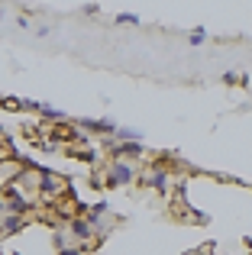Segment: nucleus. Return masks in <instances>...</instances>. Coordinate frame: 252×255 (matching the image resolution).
<instances>
[{
	"label": "nucleus",
	"mask_w": 252,
	"mask_h": 255,
	"mask_svg": "<svg viewBox=\"0 0 252 255\" xmlns=\"http://www.w3.org/2000/svg\"><path fill=\"white\" fill-rule=\"evenodd\" d=\"M58 255H84L81 246H65V249H58Z\"/></svg>",
	"instance_id": "f8f14e48"
},
{
	"label": "nucleus",
	"mask_w": 252,
	"mask_h": 255,
	"mask_svg": "<svg viewBox=\"0 0 252 255\" xmlns=\"http://www.w3.org/2000/svg\"><path fill=\"white\" fill-rule=\"evenodd\" d=\"M246 249H252V236H249V239H246Z\"/></svg>",
	"instance_id": "a211bd4d"
},
{
	"label": "nucleus",
	"mask_w": 252,
	"mask_h": 255,
	"mask_svg": "<svg viewBox=\"0 0 252 255\" xmlns=\"http://www.w3.org/2000/svg\"><path fill=\"white\" fill-rule=\"evenodd\" d=\"M68 233L78 239V243H91V239H94V226H91L88 217H71L68 220Z\"/></svg>",
	"instance_id": "39448f33"
},
{
	"label": "nucleus",
	"mask_w": 252,
	"mask_h": 255,
	"mask_svg": "<svg viewBox=\"0 0 252 255\" xmlns=\"http://www.w3.org/2000/svg\"><path fill=\"white\" fill-rule=\"evenodd\" d=\"M23 226H26V217H19V213H0V236H13Z\"/></svg>",
	"instance_id": "0eeeda50"
},
{
	"label": "nucleus",
	"mask_w": 252,
	"mask_h": 255,
	"mask_svg": "<svg viewBox=\"0 0 252 255\" xmlns=\"http://www.w3.org/2000/svg\"><path fill=\"white\" fill-rule=\"evenodd\" d=\"M201 42H207V29H194L191 32V45H201Z\"/></svg>",
	"instance_id": "9b49d317"
},
{
	"label": "nucleus",
	"mask_w": 252,
	"mask_h": 255,
	"mask_svg": "<svg viewBox=\"0 0 252 255\" xmlns=\"http://www.w3.org/2000/svg\"><path fill=\"white\" fill-rule=\"evenodd\" d=\"M210 249H214V246L207 243V246H201V249H197V255H210Z\"/></svg>",
	"instance_id": "dca6fc26"
},
{
	"label": "nucleus",
	"mask_w": 252,
	"mask_h": 255,
	"mask_svg": "<svg viewBox=\"0 0 252 255\" xmlns=\"http://www.w3.org/2000/svg\"><path fill=\"white\" fill-rule=\"evenodd\" d=\"M19 104H23V100H16V97H3V107H6V110H19Z\"/></svg>",
	"instance_id": "ddd939ff"
},
{
	"label": "nucleus",
	"mask_w": 252,
	"mask_h": 255,
	"mask_svg": "<svg viewBox=\"0 0 252 255\" xmlns=\"http://www.w3.org/2000/svg\"><path fill=\"white\" fill-rule=\"evenodd\" d=\"M142 184H149L152 191H158V194H168L171 181H168V171H165V168H152V171L142 174Z\"/></svg>",
	"instance_id": "423d86ee"
},
{
	"label": "nucleus",
	"mask_w": 252,
	"mask_h": 255,
	"mask_svg": "<svg viewBox=\"0 0 252 255\" xmlns=\"http://www.w3.org/2000/svg\"><path fill=\"white\" fill-rule=\"evenodd\" d=\"M78 126H81L84 132H91V136H114L120 123L110 120V117H104V120H78Z\"/></svg>",
	"instance_id": "7ed1b4c3"
},
{
	"label": "nucleus",
	"mask_w": 252,
	"mask_h": 255,
	"mask_svg": "<svg viewBox=\"0 0 252 255\" xmlns=\"http://www.w3.org/2000/svg\"><path fill=\"white\" fill-rule=\"evenodd\" d=\"M110 139H114V142H142V132H139L136 126H117V132Z\"/></svg>",
	"instance_id": "6e6552de"
},
{
	"label": "nucleus",
	"mask_w": 252,
	"mask_h": 255,
	"mask_svg": "<svg viewBox=\"0 0 252 255\" xmlns=\"http://www.w3.org/2000/svg\"><path fill=\"white\" fill-rule=\"evenodd\" d=\"M223 84H240V75H236V71H227V75H223Z\"/></svg>",
	"instance_id": "4468645a"
},
{
	"label": "nucleus",
	"mask_w": 252,
	"mask_h": 255,
	"mask_svg": "<svg viewBox=\"0 0 252 255\" xmlns=\"http://www.w3.org/2000/svg\"><path fill=\"white\" fill-rule=\"evenodd\" d=\"M0 213H6V207H3V194H0Z\"/></svg>",
	"instance_id": "f3484780"
},
{
	"label": "nucleus",
	"mask_w": 252,
	"mask_h": 255,
	"mask_svg": "<svg viewBox=\"0 0 252 255\" xmlns=\"http://www.w3.org/2000/svg\"><path fill=\"white\" fill-rule=\"evenodd\" d=\"M110 158L139 162V158H145V145L142 142H114V139H110Z\"/></svg>",
	"instance_id": "f03ea898"
},
{
	"label": "nucleus",
	"mask_w": 252,
	"mask_h": 255,
	"mask_svg": "<svg viewBox=\"0 0 252 255\" xmlns=\"http://www.w3.org/2000/svg\"><path fill=\"white\" fill-rule=\"evenodd\" d=\"M39 117H45V120H65V110L49 107V104H39Z\"/></svg>",
	"instance_id": "1a4fd4ad"
},
{
	"label": "nucleus",
	"mask_w": 252,
	"mask_h": 255,
	"mask_svg": "<svg viewBox=\"0 0 252 255\" xmlns=\"http://www.w3.org/2000/svg\"><path fill=\"white\" fill-rule=\"evenodd\" d=\"M0 136H3V126H0Z\"/></svg>",
	"instance_id": "6ab92c4d"
},
{
	"label": "nucleus",
	"mask_w": 252,
	"mask_h": 255,
	"mask_svg": "<svg viewBox=\"0 0 252 255\" xmlns=\"http://www.w3.org/2000/svg\"><path fill=\"white\" fill-rule=\"evenodd\" d=\"M62 187H65V184H62V178H58L55 171L39 168V178H36V191H39V194H45V197H55Z\"/></svg>",
	"instance_id": "20e7f679"
},
{
	"label": "nucleus",
	"mask_w": 252,
	"mask_h": 255,
	"mask_svg": "<svg viewBox=\"0 0 252 255\" xmlns=\"http://www.w3.org/2000/svg\"><path fill=\"white\" fill-rule=\"evenodd\" d=\"M136 178H139L136 162H126V158H110L104 184H107V187H126V184H132Z\"/></svg>",
	"instance_id": "f257e3e1"
},
{
	"label": "nucleus",
	"mask_w": 252,
	"mask_h": 255,
	"mask_svg": "<svg viewBox=\"0 0 252 255\" xmlns=\"http://www.w3.org/2000/svg\"><path fill=\"white\" fill-rule=\"evenodd\" d=\"M16 26L19 29H29V16H16Z\"/></svg>",
	"instance_id": "2eb2a0df"
},
{
	"label": "nucleus",
	"mask_w": 252,
	"mask_h": 255,
	"mask_svg": "<svg viewBox=\"0 0 252 255\" xmlns=\"http://www.w3.org/2000/svg\"><path fill=\"white\" fill-rule=\"evenodd\" d=\"M117 23H120V26H139V23H142V19H139L136 16V13H117Z\"/></svg>",
	"instance_id": "9d476101"
}]
</instances>
